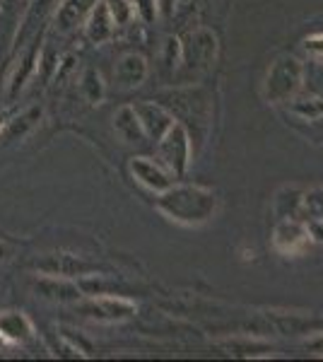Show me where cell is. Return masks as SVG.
Wrapping results in <instances>:
<instances>
[{
  "label": "cell",
  "mask_w": 323,
  "mask_h": 362,
  "mask_svg": "<svg viewBox=\"0 0 323 362\" xmlns=\"http://www.w3.org/2000/svg\"><path fill=\"white\" fill-rule=\"evenodd\" d=\"M39 119H41V109H29V112L17 116V119H13L8 126H5L3 140H17V138L27 136V131H32Z\"/></svg>",
  "instance_id": "e0dca14e"
},
{
  "label": "cell",
  "mask_w": 323,
  "mask_h": 362,
  "mask_svg": "<svg viewBox=\"0 0 323 362\" xmlns=\"http://www.w3.org/2000/svg\"><path fill=\"white\" fill-rule=\"evenodd\" d=\"M39 63V39H37V46H34L32 51H27L25 58L20 61V66H17L15 75L10 78V97H15L17 92L25 87V83L29 80V75L34 73V68H37Z\"/></svg>",
  "instance_id": "2e32d148"
},
{
  "label": "cell",
  "mask_w": 323,
  "mask_h": 362,
  "mask_svg": "<svg viewBox=\"0 0 323 362\" xmlns=\"http://www.w3.org/2000/svg\"><path fill=\"white\" fill-rule=\"evenodd\" d=\"M114 131L126 145H143L145 138H148V133H145L143 124H140L138 114H135L133 104H126V107H121L119 112H116Z\"/></svg>",
  "instance_id": "30bf717a"
},
{
  "label": "cell",
  "mask_w": 323,
  "mask_h": 362,
  "mask_svg": "<svg viewBox=\"0 0 323 362\" xmlns=\"http://www.w3.org/2000/svg\"><path fill=\"white\" fill-rule=\"evenodd\" d=\"M80 90H82V95H85L87 102H92V104H97V102H102V97H104V83H102V75L97 73V70H85L82 73V80H80Z\"/></svg>",
  "instance_id": "ffe728a7"
},
{
  "label": "cell",
  "mask_w": 323,
  "mask_h": 362,
  "mask_svg": "<svg viewBox=\"0 0 323 362\" xmlns=\"http://www.w3.org/2000/svg\"><path fill=\"white\" fill-rule=\"evenodd\" d=\"M290 112L297 114L299 119L307 121H321L323 119V97H309V99H290Z\"/></svg>",
  "instance_id": "ac0fdd59"
},
{
  "label": "cell",
  "mask_w": 323,
  "mask_h": 362,
  "mask_svg": "<svg viewBox=\"0 0 323 362\" xmlns=\"http://www.w3.org/2000/svg\"><path fill=\"white\" fill-rule=\"evenodd\" d=\"M133 8H135V13L140 15V20H143L145 25H152V22L157 20V13H160V5H157V0H133Z\"/></svg>",
  "instance_id": "7402d4cb"
},
{
  "label": "cell",
  "mask_w": 323,
  "mask_h": 362,
  "mask_svg": "<svg viewBox=\"0 0 323 362\" xmlns=\"http://www.w3.org/2000/svg\"><path fill=\"white\" fill-rule=\"evenodd\" d=\"M131 174L143 189L152 191V194H162V191L172 189L176 181L174 174L160 160H152V157H133Z\"/></svg>",
  "instance_id": "8992f818"
},
{
  "label": "cell",
  "mask_w": 323,
  "mask_h": 362,
  "mask_svg": "<svg viewBox=\"0 0 323 362\" xmlns=\"http://www.w3.org/2000/svg\"><path fill=\"white\" fill-rule=\"evenodd\" d=\"M157 210L167 220L184 227H201L208 225L217 215V201L215 191L205 189L198 184H174L172 189L157 194L155 201Z\"/></svg>",
  "instance_id": "6da1fadb"
},
{
  "label": "cell",
  "mask_w": 323,
  "mask_h": 362,
  "mask_svg": "<svg viewBox=\"0 0 323 362\" xmlns=\"http://www.w3.org/2000/svg\"><path fill=\"white\" fill-rule=\"evenodd\" d=\"M302 198L304 191L297 189V186H285L275 194L273 201V210H275V218L285 220V218H299V210H302Z\"/></svg>",
  "instance_id": "9a60e30c"
},
{
  "label": "cell",
  "mask_w": 323,
  "mask_h": 362,
  "mask_svg": "<svg viewBox=\"0 0 323 362\" xmlns=\"http://www.w3.org/2000/svg\"><path fill=\"white\" fill-rule=\"evenodd\" d=\"M32 266L37 268L44 276H63V278H73V276H87L90 271H95V266L80 261L78 256L70 254H46L41 259L32 261Z\"/></svg>",
  "instance_id": "52a82bcc"
},
{
  "label": "cell",
  "mask_w": 323,
  "mask_h": 362,
  "mask_svg": "<svg viewBox=\"0 0 323 362\" xmlns=\"http://www.w3.org/2000/svg\"><path fill=\"white\" fill-rule=\"evenodd\" d=\"M164 51H167V54H164V66H167L169 70L176 68L181 61H184V49H181V42H179V39H174V37L169 39V42H167V49H164Z\"/></svg>",
  "instance_id": "603a6c76"
},
{
  "label": "cell",
  "mask_w": 323,
  "mask_h": 362,
  "mask_svg": "<svg viewBox=\"0 0 323 362\" xmlns=\"http://www.w3.org/2000/svg\"><path fill=\"white\" fill-rule=\"evenodd\" d=\"M80 314L87 319L104 321V324H116V321H126L131 319L138 307L135 302L126 300V297H116V295H95L90 300H85L82 305H78Z\"/></svg>",
  "instance_id": "277c9868"
},
{
  "label": "cell",
  "mask_w": 323,
  "mask_h": 362,
  "mask_svg": "<svg viewBox=\"0 0 323 362\" xmlns=\"http://www.w3.org/2000/svg\"><path fill=\"white\" fill-rule=\"evenodd\" d=\"M114 78L121 87H138L145 83L148 78V63L143 56L138 54H126L116 61L114 68Z\"/></svg>",
  "instance_id": "8fae6325"
},
{
  "label": "cell",
  "mask_w": 323,
  "mask_h": 362,
  "mask_svg": "<svg viewBox=\"0 0 323 362\" xmlns=\"http://www.w3.org/2000/svg\"><path fill=\"white\" fill-rule=\"evenodd\" d=\"M302 83H304V66L295 56H283L270 66L263 95L273 104L290 102V99H295Z\"/></svg>",
  "instance_id": "7a4b0ae2"
},
{
  "label": "cell",
  "mask_w": 323,
  "mask_h": 362,
  "mask_svg": "<svg viewBox=\"0 0 323 362\" xmlns=\"http://www.w3.org/2000/svg\"><path fill=\"white\" fill-rule=\"evenodd\" d=\"M114 20H111V13L104 0H97V5L92 8V13L87 15L85 20V34L92 44H104L107 39H111L114 34Z\"/></svg>",
  "instance_id": "7c38bea8"
},
{
  "label": "cell",
  "mask_w": 323,
  "mask_h": 362,
  "mask_svg": "<svg viewBox=\"0 0 323 362\" xmlns=\"http://www.w3.org/2000/svg\"><path fill=\"white\" fill-rule=\"evenodd\" d=\"M0 126H3V116H0Z\"/></svg>",
  "instance_id": "83f0119b"
},
{
  "label": "cell",
  "mask_w": 323,
  "mask_h": 362,
  "mask_svg": "<svg viewBox=\"0 0 323 362\" xmlns=\"http://www.w3.org/2000/svg\"><path fill=\"white\" fill-rule=\"evenodd\" d=\"M304 225H307V232H309L311 242H316V244H323V218L304 220Z\"/></svg>",
  "instance_id": "cb8c5ba5"
},
{
  "label": "cell",
  "mask_w": 323,
  "mask_h": 362,
  "mask_svg": "<svg viewBox=\"0 0 323 362\" xmlns=\"http://www.w3.org/2000/svg\"><path fill=\"white\" fill-rule=\"evenodd\" d=\"M0 336L5 338V343H25L34 336V326L22 312H0Z\"/></svg>",
  "instance_id": "4fadbf2b"
},
{
  "label": "cell",
  "mask_w": 323,
  "mask_h": 362,
  "mask_svg": "<svg viewBox=\"0 0 323 362\" xmlns=\"http://www.w3.org/2000/svg\"><path fill=\"white\" fill-rule=\"evenodd\" d=\"M323 218V186H314V189L304 191L302 210H299V220H314Z\"/></svg>",
  "instance_id": "d6986e66"
},
{
  "label": "cell",
  "mask_w": 323,
  "mask_h": 362,
  "mask_svg": "<svg viewBox=\"0 0 323 362\" xmlns=\"http://www.w3.org/2000/svg\"><path fill=\"white\" fill-rule=\"evenodd\" d=\"M95 5H97V0H63L56 13L58 29H61V32H70V29L82 25Z\"/></svg>",
  "instance_id": "5bb4252c"
},
{
  "label": "cell",
  "mask_w": 323,
  "mask_h": 362,
  "mask_svg": "<svg viewBox=\"0 0 323 362\" xmlns=\"http://www.w3.org/2000/svg\"><path fill=\"white\" fill-rule=\"evenodd\" d=\"M135 114H138L140 124H143L145 133L148 138H152L157 143L169 128L174 126V116L162 107V104H155V102H140V104H133Z\"/></svg>",
  "instance_id": "9c48e42d"
},
{
  "label": "cell",
  "mask_w": 323,
  "mask_h": 362,
  "mask_svg": "<svg viewBox=\"0 0 323 362\" xmlns=\"http://www.w3.org/2000/svg\"><path fill=\"white\" fill-rule=\"evenodd\" d=\"M311 237L307 232V225L299 218H285L278 220L273 230V249L283 256H299L309 249Z\"/></svg>",
  "instance_id": "5b68a950"
},
{
  "label": "cell",
  "mask_w": 323,
  "mask_h": 362,
  "mask_svg": "<svg viewBox=\"0 0 323 362\" xmlns=\"http://www.w3.org/2000/svg\"><path fill=\"white\" fill-rule=\"evenodd\" d=\"M157 153H160V162L176 179L184 177L189 172L191 155H193V140L189 136V131H186V126L174 121V126L157 140Z\"/></svg>",
  "instance_id": "3957f363"
},
{
  "label": "cell",
  "mask_w": 323,
  "mask_h": 362,
  "mask_svg": "<svg viewBox=\"0 0 323 362\" xmlns=\"http://www.w3.org/2000/svg\"><path fill=\"white\" fill-rule=\"evenodd\" d=\"M179 3H189V0H157V5L164 10V15H174V10Z\"/></svg>",
  "instance_id": "484cf974"
},
{
  "label": "cell",
  "mask_w": 323,
  "mask_h": 362,
  "mask_svg": "<svg viewBox=\"0 0 323 362\" xmlns=\"http://www.w3.org/2000/svg\"><path fill=\"white\" fill-rule=\"evenodd\" d=\"M34 290L44 300L61 302V305H66V302H80L85 297L82 290L78 288V280L73 283V280L63 276H41L34 280Z\"/></svg>",
  "instance_id": "ba28073f"
},
{
  "label": "cell",
  "mask_w": 323,
  "mask_h": 362,
  "mask_svg": "<svg viewBox=\"0 0 323 362\" xmlns=\"http://www.w3.org/2000/svg\"><path fill=\"white\" fill-rule=\"evenodd\" d=\"M304 46H307V51H311V54L323 56V34H314V37H309L307 42H304Z\"/></svg>",
  "instance_id": "d4e9b609"
},
{
  "label": "cell",
  "mask_w": 323,
  "mask_h": 362,
  "mask_svg": "<svg viewBox=\"0 0 323 362\" xmlns=\"http://www.w3.org/2000/svg\"><path fill=\"white\" fill-rule=\"evenodd\" d=\"M307 350H311L314 355H323V334H319L316 338H311L307 343Z\"/></svg>",
  "instance_id": "4316f807"
},
{
  "label": "cell",
  "mask_w": 323,
  "mask_h": 362,
  "mask_svg": "<svg viewBox=\"0 0 323 362\" xmlns=\"http://www.w3.org/2000/svg\"><path fill=\"white\" fill-rule=\"evenodd\" d=\"M104 3H107V8L111 13V20H114L116 27H126L128 22L133 20L135 8H133L131 0H104Z\"/></svg>",
  "instance_id": "44dd1931"
}]
</instances>
